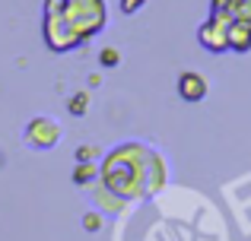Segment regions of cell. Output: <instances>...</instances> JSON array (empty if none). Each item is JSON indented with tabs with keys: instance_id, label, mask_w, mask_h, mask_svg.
Segmentation results:
<instances>
[{
	"instance_id": "6da1fadb",
	"label": "cell",
	"mask_w": 251,
	"mask_h": 241,
	"mask_svg": "<svg viewBox=\"0 0 251 241\" xmlns=\"http://www.w3.org/2000/svg\"><path fill=\"white\" fill-rule=\"evenodd\" d=\"M108 25L105 0H45L42 6V38L54 54L83 48L89 38Z\"/></svg>"
},
{
	"instance_id": "7a4b0ae2",
	"label": "cell",
	"mask_w": 251,
	"mask_h": 241,
	"mask_svg": "<svg viewBox=\"0 0 251 241\" xmlns=\"http://www.w3.org/2000/svg\"><path fill=\"white\" fill-rule=\"evenodd\" d=\"M99 181L121 200L153 197V149L140 140L118 143L99 165Z\"/></svg>"
},
{
	"instance_id": "3957f363",
	"label": "cell",
	"mask_w": 251,
	"mask_h": 241,
	"mask_svg": "<svg viewBox=\"0 0 251 241\" xmlns=\"http://www.w3.org/2000/svg\"><path fill=\"white\" fill-rule=\"evenodd\" d=\"M61 124H57L54 118H48V114H35L29 124L23 127V140L25 146L32 149H54L57 143H61Z\"/></svg>"
},
{
	"instance_id": "277c9868",
	"label": "cell",
	"mask_w": 251,
	"mask_h": 241,
	"mask_svg": "<svg viewBox=\"0 0 251 241\" xmlns=\"http://www.w3.org/2000/svg\"><path fill=\"white\" fill-rule=\"evenodd\" d=\"M197 42H201L210 54H223V51H229V19L210 13V16L197 25Z\"/></svg>"
},
{
	"instance_id": "5b68a950",
	"label": "cell",
	"mask_w": 251,
	"mask_h": 241,
	"mask_svg": "<svg viewBox=\"0 0 251 241\" xmlns=\"http://www.w3.org/2000/svg\"><path fill=\"white\" fill-rule=\"evenodd\" d=\"M178 95H181L184 102H191V105H197V102H203L207 99V92H210V83H207V76L203 73H197V70H184L181 76H178Z\"/></svg>"
},
{
	"instance_id": "8992f818",
	"label": "cell",
	"mask_w": 251,
	"mask_h": 241,
	"mask_svg": "<svg viewBox=\"0 0 251 241\" xmlns=\"http://www.w3.org/2000/svg\"><path fill=\"white\" fill-rule=\"evenodd\" d=\"M210 13L229 19V22L251 19V0H210Z\"/></svg>"
},
{
	"instance_id": "52a82bcc",
	"label": "cell",
	"mask_w": 251,
	"mask_h": 241,
	"mask_svg": "<svg viewBox=\"0 0 251 241\" xmlns=\"http://www.w3.org/2000/svg\"><path fill=\"white\" fill-rule=\"evenodd\" d=\"M229 51L232 54H248L251 51V19L229 22Z\"/></svg>"
},
{
	"instance_id": "ba28073f",
	"label": "cell",
	"mask_w": 251,
	"mask_h": 241,
	"mask_svg": "<svg viewBox=\"0 0 251 241\" xmlns=\"http://www.w3.org/2000/svg\"><path fill=\"white\" fill-rule=\"evenodd\" d=\"M92 191H96L92 197L99 200V206H102V210H108V213H115V210H124V203H127V200H121L118 194H111L108 187L102 184V181H99V187H92Z\"/></svg>"
},
{
	"instance_id": "9c48e42d",
	"label": "cell",
	"mask_w": 251,
	"mask_h": 241,
	"mask_svg": "<svg viewBox=\"0 0 251 241\" xmlns=\"http://www.w3.org/2000/svg\"><path fill=\"white\" fill-rule=\"evenodd\" d=\"M99 178V165L96 162H80L74 172V184H89V181Z\"/></svg>"
},
{
	"instance_id": "30bf717a",
	"label": "cell",
	"mask_w": 251,
	"mask_h": 241,
	"mask_svg": "<svg viewBox=\"0 0 251 241\" xmlns=\"http://www.w3.org/2000/svg\"><path fill=\"white\" fill-rule=\"evenodd\" d=\"M86 108H89V92H76V95H70L67 111L74 114V118H83V114H86Z\"/></svg>"
},
{
	"instance_id": "8fae6325",
	"label": "cell",
	"mask_w": 251,
	"mask_h": 241,
	"mask_svg": "<svg viewBox=\"0 0 251 241\" xmlns=\"http://www.w3.org/2000/svg\"><path fill=\"white\" fill-rule=\"evenodd\" d=\"M99 64H102V67H118V64H121V51L118 48H102Z\"/></svg>"
},
{
	"instance_id": "7c38bea8",
	"label": "cell",
	"mask_w": 251,
	"mask_h": 241,
	"mask_svg": "<svg viewBox=\"0 0 251 241\" xmlns=\"http://www.w3.org/2000/svg\"><path fill=\"white\" fill-rule=\"evenodd\" d=\"M147 3H150V0H121V13H124V16H134V13H140Z\"/></svg>"
},
{
	"instance_id": "4fadbf2b",
	"label": "cell",
	"mask_w": 251,
	"mask_h": 241,
	"mask_svg": "<svg viewBox=\"0 0 251 241\" xmlns=\"http://www.w3.org/2000/svg\"><path fill=\"white\" fill-rule=\"evenodd\" d=\"M83 225H86V232H99L102 229V213H86Z\"/></svg>"
},
{
	"instance_id": "5bb4252c",
	"label": "cell",
	"mask_w": 251,
	"mask_h": 241,
	"mask_svg": "<svg viewBox=\"0 0 251 241\" xmlns=\"http://www.w3.org/2000/svg\"><path fill=\"white\" fill-rule=\"evenodd\" d=\"M96 155H99L96 146H80V149H76V159H80V162H96Z\"/></svg>"
}]
</instances>
